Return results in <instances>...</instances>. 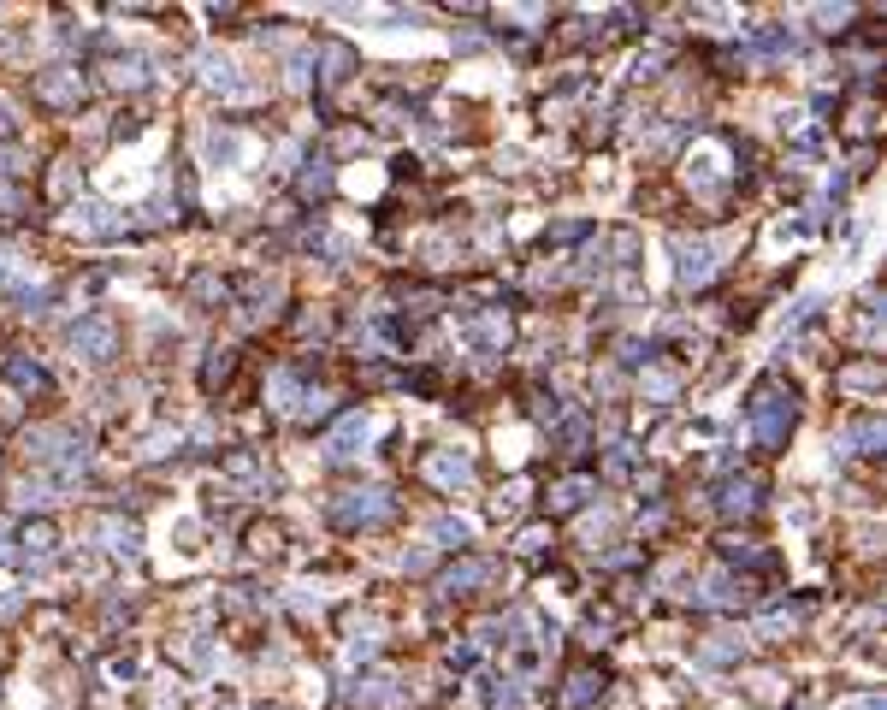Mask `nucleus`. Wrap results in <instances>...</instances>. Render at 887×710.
I'll use <instances>...</instances> for the list:
<instances>
[{
  "label": "nucleus",
  "instance_id": "f257e3e1",
  "mask_svg": "<svg viewBox=\"0 0 887 710\" xmlns=\"http://www.w3.org/2000/svg\"><path fill=\"white\" fill-rule=\"evenodd\" d=\"M752 427H757V439L776 450V444L787 439V427H793V397L781 403V391H769V385H764V391L752 397Z\"/></svg>",
  "mask_w": 887,
  "mask_h": 710
},
{
  "label": "nucleus",
  "instance_id": "f03ea898",
  "mask_svg": "<svg viewBox=\"0 0 887 710\" xmlns=\"http://www.w3.org/2000/svg\"><path fill=\"white\" fill-rule=\"evenodd\" d=\"M112 344H119V332H112L107 314H90V320H78V326H71V350H78L83 361H107Z\"/></svg>",
  "mask_w": 887,
  "mask_h": 710
},
{
  "label": "nucleus",
  "instance_id": "7ed1b4c3",
  "mask_svg": "<svg viewBox=\"0 0 887 710\" xmlns=\"http://www.w3.org/2000/svg\"><path fill=\"white\" fill-rule=\"evenodd\" d=\"M391 509L396 503L385 492H349L343 503H337V521H343V527H373V521H385Z\"/></svg>",
  "mask_w": 887,
  "mask_h": 710
},
{
  "label": "nucleus",
  "instance_id": "20e7f679",
  "mask_svg": "<svg viewBox=\"0 0 887 710\" xmlns=\"http://www.w3.org/2000/svg\"><path fill=\"white\" fill-rule=\"evenodd\" d=\"M710 243L704 237H674V272H681V284H704L710 279Z\"/></svg>",
  "mask_w": 887,
  "mask_h": 710
},
{
  "label": "nucleus",
  "instance_id": "39448f33",
  "mask_svg": "<svg viewBox=\"0 0 887 710\" xmlns=\"http://www.w3.org/2000/svg\"><path fill=\"white\" fill-rule=\"evenodd\" d=\"M36 95H42L48 107H78L83 78H78V71H66V66H54V71H42V78H36Z\"/></svg>",
  "mask_w": 887,
  "mask_h": 710
},
{
  "label": "nucleus",
  "instance_id": "423d86ee",
  "mask_svg": "<svg viewBox=\"0 0 887 710\" xmlns=\"http://www.w3.org/2000/svg\"><path fill=\"white\" fill-rule=\"evenodd\" d=\"M367 415H343V427H337L332 432V439H326V456H332V462H349V456H355L361 450V444H367Z\"/></svg>",
  "mask_w": 887,
  "mask_h": 710
},
{
  "label": "nucleus",
  "instance_id": "0eeeda50",
  "mask_svg": "<svg viewBox=\"0 0 887 710\" xmlns=\"http://www.w3.org/2000/svg\"><path fill=\"white\" fill-rule=\"evenodd\" d=\"M66 226L78 231V237H107V231H119V219H112L107 202H83V207H71Z\"/></svg>",
  "mask_w": 887,
  "mask_h": 710
},
{
  "label": "nucleus",
  "instance_id": "6e6552de",
  "mask_svg": "<svg viewBox=\"0 0 887 710\" xmlns=\"http://www.w3.org/2000/svg\"><path fill=\"white\" fill-rule=\"evenodd\" d=\"M491 575H497V563H485V556H473V563L449 568V575H444V587H449V592H468V587H485Z\"/></svg>",
  "mask_w": 887,
  "mask_h": 710
},
{
  "label": "nucleus",
  "instance_id": "1a4fd4ad",
  "mask_svg": "<svg viewBox=\"0 0 887 710\" xmlns=\"http://www.w3.org/2000/svg\"><path fill=\"white\" fill-rule=\"evenodd\" d=\"M427 473H432L438 485H468V462H461V456H432Z\"/></svg>",
  "mask_w": 887,
  "mask_h": 710
},
{
  "label": "nucleus",
  "instance_id": "9d476101",
  "mask_svg": "<svg viewBox=\"0 0 887 710\" xmlns=\"http://www.w3.org/2000/svg\"><path fill=\"white\" fill-rule=\"evenodd\" d=\"M24 545H30V551H24V556H30V568H48V563H54V533H48V527H30V539H24Z\"/></svg>",
  "mask_w": 887,
  "mask_h": 710
},
{
  "label": "nucleus",
  "instance_id": "9b49d317",
  "mask_svg": "<svg viewBox=\"0 0 887 710\" xmlns=\"http://www.w3.org/2000/svg\"><path fill=\"white\" fill-rule=\"evenodd\" d=\"M95 533H101V539H107V551H124V556L136 551V527H124V521H101V527H95Z\"/></svg>",
  "mask_w": 887,
  "mask_h": 710
},
{
  "label": "nucleus",
  "instance_id": "f8f14e48",
  "mask_svg": "<svg viewBox=\"0 0 887 710\" xmlns=\"http://www.w3.org/2000/svg\"><path fill=\"white\" fill-rule=\"evenodd\" d=\"M48 503H54V485L48 480H24L18 485V509H48Z\"/></svg>",
  "mask_w": 887,
  "mask_h": 710
},
{
  "label": "nucleus",
  "instance_id": "ddd939ff",
  "mask_svg": "<svg viewBox=\"0 0 887 710\" xmlns=\"http://www.w3.org/2000/svg\"><path fill=\"white\" fill-rule=\"evenodd\" d=\"M586 492H592L586 480H562L556 492H551V503H556V509H580V503H586Z\"/></svg>",
  "mask_w": 887,
  "mask_h": 710
},
{
  "label": "nucleus",
  "instance_id": "4468645a",
  "mask_svg": "<svg viewBox=\"0 0 887 710\" xmlns=\"http://www.w3.org/2000/svg\"><path fill=\"white\" fill-rule=\"evenodd\" d=\"M674 391H681V379H674V373H645V397H657V403H669Z\"/></svg>",
  "mask_w": 887,
  "mask_h": 710
},
{
  "label": "nucleus",
  "instance_id": "2eb2a0df",
  "mask_svg": "<svg viewBox=\"0 0 887 710\" xmlns=\"http://www.w3.org/2000/svg\"><path fill=\"white\" fill-rule=\"evenodd\" d=\"M734 652H740V645H734V640H728V633H716V640H710V645H704V663H728V657H734Z\"/></svg>",
  "mask_w": 887,
  "mask_h": 710
},
{
  "label": "nucleus",
  "instance_id": "dca6fc26",
  "mask_svg": "<svg viewBox=\"0 0 887 710\" xmlns=\"http://www.w3.org/2000/svg\"><path fill=\"white\" fill-rule=\"evenodd\" d=\"M207 154H214V160H237V136L231 131H225V136L214 131V136H207Z\"/></svg>",
  "mask_w": 887,
  "mask_h": 710
},
{
  "label": "nucleus",
  "instance_id": "f3484780",
  "mask_svg": "<svg viewBox=\"0 0 887 710\" xmlns=\"http://www.w3.org/2000/svg\"><path fill=\"white\" fill-rule=\"evenodd\" d=\"M12 379H18V385H30V391H42V367H30V361H12Z\"/></svg>",
  "mask_w": 887,
  "mask_h": 710
},
{
  "label": "nucleus",
  "instance_id": "a211bd4d",
  "mask_svg": "<svg viewBox=\"0 0 887 710\" xmlns=\"http://www.w3.org/2000/svg\"><path fill=\"white\" fill-rule=\"evenodd\" d=\"M143 78H148V71H143V59H124V66L112 71V83H119V90H124V83H131V90H136V83H143Z\"/></svg>",
  "mask_w": 887,
  "mask_h": 710
},
{
  "label": "nucleus",
  "instance_id": "6ab92c4d",
  "mask_svg": "<svg viewBox=\"0 0 887 710\" xmlns=\"http://www.w3.org/2000/svg\"><path fill=\"white\" fill-rule=\"evenodd\" d=\"M722 509H728V515L740 509V515H745V509H752V485H728V497H722Z\"/></svg>",
  "mask_w": 887,
  "mask_h": 710
},
{
  "label": "nucleus",
  "instance_id": "aec40b11",
  "mask_svg": "<svg viewBox=\"0 0 887 710\" xmlns=\"http://www.w3.org/2000/svg\"><path fill=\"white\" fill-rule=\"evenodd\" d=\"M343 71H349V48H326V78L337 83Z\"/></svg>",
  "mask_w": 887,
  "mask_h": 710
},
{
  "label": "nucleus",
  "instance_id": "412c9836",
  "mask_svg": "<svg viewBox=\"0 0 887 710\" xmlns=\"http://www.w3.org/2000/svg\"><path fill=\"white\" fill-rule=\"evenodd\" d=\"M852 444H858V450H876V444H882V427H876V420H864V427L852 432Z\"/></svg>",
  "mask_w": 887,
  "mask_h": 710
},
{
  "label": "nucleus",
  "instance_id": "4be33fe9",
  "mask_svg": "<svg viewBox=\"0 0 887 710\" xmlns=\"http://www.w3.org/2000/svg\"><path fill=\"white\" fill-rule=\"evenodd\" d=\"M592 693H597V681H592V675H574V687H568V705H586Z\"/></svg>",
  "mask_w": 887,
  "mask_h": 710
},
{
  "label": "nucleus",
  "instance_id": "5701e85b",
  "mask_svg": "<svg viewBox=\"0 0 887 710\" xmlns=\"http://www.w3.org/2000/svg\"><path fill=\"white\" fill-rule=\"evenodd\" d=\"M272 397H279V408H290V397H296V379H290V373H279V379H272Z\"/></svg>",
  "mask_w": 887,
  "mask_h": 710
},
{
  "label": "nucleus",
  "instance_id": "b1692460",
  "mask_svg": "<svg viewBox=\"0 0 887 710\" xmlns=\"http://www.w3.org/2000/svg\"><path fill=\"white\" fill-rule=\"evenodd\" d=\"M18 279V255H12V249H0V284H12Z\"/></svg>",
  "mask_w": 887,
  "mask_h": 710
},
{
  "label": "nucleus",
  "instance_id": "393cba45",
  "mask_svg": "<svg viewBox=\"0 0 887 710\" xmlns=\"http://www.w3.org/2000/svg\"><path fill=\"white\" fill-rule=\"evenodd\" d=\"M302 190H308V196H314V190H332V172H326V166H320V172H308V178H302Z\"/></svg>",
  "mask_w": 887,
  "mask_h": 710
},
{
  "label": "nucleus",
  "instance_id": "a878e982",
  "mask_svg": "<svg viewBox=\"0 0 887 710\" xmlns=\"http://www.w3.org/2000/svg\"><path fill=\"white\" fill-rule=\"evenodd\" d=\"M432 533H438V539H456V545L468 539V527H461V521H438V527H432Z\"/></svg>",
  "mask_w": 887,
  "mask_h": 710
},
{
  "label": "nucleus",
  "instance_id": "bb28decb",
  "mask_svg": "<svg viewBox=\"0 0 887 710\" xmlns=\"http://www.w3.org/2000/svg\"><path fill=\"white\" fill-rule=\"evenodd\" d=\"M0 172H24V154H18V148H0Z\"/></svg>",
  "mask_w": 887,
  "mask_h": 710
},
{
  "label": "nucleus",
  "instance_id": "cd10ccee",
  "mask_svg": "<svg viewBox=\"0 0 887 710\" xmlns=\"http://www.w3.org/2000/svg\"><path fill=\"white\" fill-rule=\"evenodd\" d=\"M12 207H18V190H12V184H0V219H6Z\"/></svg>",
  "mask_w": 887,
  "mask_h": 710
},
{
  "label": "nucleus",
  "instance_id": "c85d7f7f",
  "mask_svg": "<svg viewBox=\"0 0 887 710\" xmlns=\"http://www.w3.org/2000/svg\"><path fill=\"white\" fill-rule=\"evenodd\" d=\"M846 710H882V699H858V705H846Z\"/></svg>",
  "mask_w": 887,
  "mask_h": 710
},
{
  "label": "nucleus",
  "instance_id": "c756f323",
  "mask_svg": "<svg viewBox=\"0 0 887 710\" xmlns=\"http://www.w3.org/2000/svg\"><path fill=\"white\" fill-rule=\"evenodd\" d=\"M0 131H12V107L6 101H0Z\"/></svg>",
  "mask_w": 887,
  "mask_h": 710
}]
</instances>
